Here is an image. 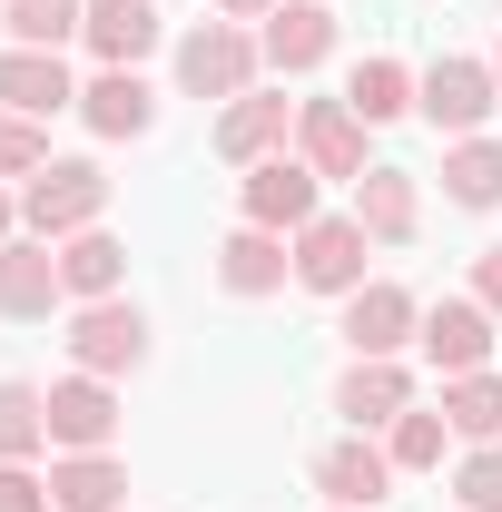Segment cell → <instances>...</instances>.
I'll return each mask as SVG.
<instances>
[{
  "label": "cell",
  "mask_w": 502,
  "mask_h": 512,
  "mask_svg": "<svg viewBox=\"0 0 502 512\" xmlns=\"http://www.w3.org/2000/svg\"><path fill=\"white\" fill-rule=\"evenodd\" d=\"M443 424H453L463 444H502V384L493 375H453L443 384Z\"/></svg>",
  "instance_id": "obj_27"
},
{
  "label": "cell",
  "mask_w": 502,
  "mask_h": 512,
  "mask_svg": "<svg viewBox=\"0 0 502 512\" xmlns=\"http://www.w3.org/2000/svg\"><path fill=\"white\" fill-rule=\"evenodd\" d=\"M10 217H20V197H10V188H0V247H10Z\"/></svg>",
  "instance_id": "obj_34"
},
{
  "label": "cell",
  "mask_w": 502,
  "mask_h": 512,
  "mask_svg": "<svg viewBox=\"0 0 502 512\" xmlns=\"http://www.w3.org/2000/svg\"><path fill=\"white\" fill-rule=\"evenodd\" d=\"M60 296L69 286H60V247H50V237H10V247H0V316L10 325H40Z\"/></svg>",
  "instance_id": "obj_7"
},
{
  "label": "cell",
  "mask_w": 502,
  "mask_h": 512,
  "mask_svg": "<svg viewBox=\"0 0 502 512\" xmlns=\"http://www.w3.org/2000/svg\"><path fill=\"white\" fill-rule=\"evenodd\" d=\"M0 109H20V119H60V109H79L60 50H0Z\"/></svg>",
  "instance_id": "obj_13"
},
{
  "label": "cell",
  "mask_w": 502,
  "mask_h": 512,
  "mask_svg": "<svg viewBox=\"0 0 502 512\" xmlns=\"http://www.w3.org/2000/svg\"><path fill=\"white\" fill-rule=\"evenodd\" d=\"M217 10H227V20H266L276 0H217Z\"/></svg>",
  "instance_id": "obj_33"
},
{
  "label": "cell",
  "mask_w": 502,
  "mask_h": 512,
  "mask_svg": "<svg viewBox=\"0 0 502 512\" xmlns=\"http://www.w3.org/2000/svg\"><path fill=\"white\" fill-rule=\"evenodd\" d=\"M40 168H50V128L0 109V178H40Z\"/></svg>",
  "instance_id": "obj_29"
},
{
  "label": "cell",
  "mask_w": 502,
  "mask_h": 512,
  "mask_svg": "<svg viewBox=\"0 0 502 512\" xmlns=\"http://www.w3.org/2000/svg\"><path fill=\"white\" fill-rule=\"evenodd\" d=\"M315 493H325V503H345V512H375L384 493H394V453L365 444V434L325 444V453H315Z\"/></svg>",
  "instance_id": "obj_9"
},
{
  "label": "cell",
  "mask_w": 502,
  "mask_h": 512,
  "mask_svg": "<svg viewBox=\"0 0 502 512\" xmlns=\"http://www.w3.org/2000/svg\"><path fill=\"white\" fill-rule=\"evenodd\" d=\"M424 355H434V375H483V355H493V306H483V296L424 306Z\"/></svg>",
  "instance_id": "obj_8"
},
{
  "label": "cell",
  "mask_w": 502,
  "mask_h": 512,
  "mask_svg": "<svg viewBox=\"0 0 502 512\" xmlns=\"http://www.w3.org/2000/svg\"><path fill=\"white\" fill-rule=\"evenodd\" d=\"M286 119H296V109H286V99H266V89L227 99V109H217V158H227V168L276 158V148H286Z\"/></svg>",
  "instance_id": "obj_17"
},
{
  "label": "cell",
  "mask_w": 502,
  "mask_h": 512,
  "mask_svg": "<svg viewBox=\"0 0 502 512\" xmlns=\"http://www.w3.org/2000/svg\"><path fill=\"white\" fill-rule=\"evenodd\" d=\"M414 89H424V79L375 50V60H355V79H345V109H355L365 128H384V119H404V109H414Z\"/></svg>",
  "instance_id": "obj_23"
},
{
  "label": "cell",
  "mask_w": 502,
  "mask_h": 512,
  "mask_svg": "<svg viewBox=\"0 0 502 512\" xmlns=\"http://www.w3.org/2000/svg\"><path fill=\"white\" fill-rule=\"evenodd\" d=\"M256 50L237 20H197L188 40H178V79H188V99H247L256 89Z\"/></svg>",
  "instance_id": "obj_2"
},
{
  "label": "cell",
  "mask_w": 502,
  "mask_h": 512,
  "mask_svg": "<svg viewBox=\"0 0 502 512\" xmlns=\"http://www.w3.org/2000/svg\"><path fill=\"white\" fill-rule=\"evenodd\" d=\"M10 50H60L69 30H89V0H0Z\"/></svg>",
  "instance_id": "obj_25"
},
{
  "label": "cell",
  "mask_w": 502,
  "mask_h": 512,
  "mask_svg": "<svg viewBox=\"0 0 502 512\" xmlns=\"http://www.w3.org/2000/svg\"><path fill=\"white\" fill-rule=\"evenodd\" d=\"M69 355H79V375H138L148 365V316L128 296H99V306L69 316Z\"/></svg>",
  "instance_id": "obj_4"
},
{
  "label": "cell",
  "mask_w": 502,
  "mask_h": 512,
  "mask_svg": "<svg viewBox=\"0 0 502 512\" xmlns=\"http://www.w3.org/2000/svg\"><path fill=\"white\" fill-rule=\"evenodd\" d=\"M335 512H345V503H335Z\"/></svg>",
  "instance_id": "obj_36"
},
{
  "label": "cell",
  "mask_w": 502,
  "mask_h": 512,
  "mask_svg": "<svg viewBox=\"0 0 502 512\" xmlns=\"http://www.w3.org/2000/svg\"><path fill=\"white\" fill-rule=\"evenodd\" d=\"M256 50L286 69V79H306V69L335 50V10H325V0H276V10H266V40H256Z\"/></svg>",
  "instance_id": "obj_14"
},
{
  "label": "cell",
  "mask_w": 502,
  "mask_h": 512,
  "mask_svg": "<svg viewBox=\"0 0 502 512\" xmlns=\"http://www.w3.org/2000/svg\"><path fill=\"white\" fill-rule=\"evenodd\" d=\"M443 197L453 207H502V138H453L443 148Z\"/></svg>",
  "instance_id": "obj_24"
},
{
  "label": "cell",
  "mask_w": 502,
  "mask_h": 512,
  "mask_svg": "<svg viewBox=\"0 0 502 512\" xmlns=\"http://www.w3.org/2000/svg\"><path fill=\"white\" fill-rule=\"evenodd\" d=\"M0 512H50V483L30 463H0Z\"/></svg>",
  "instance_id": "obj_31"
},
{
  "label": "cell",
  "mask_w": 502,
  "mask_h": 512,
  "mask_svg": "<svg viewBox=\"0 0 502 512\" xmlns=\"http://www.w3.org/2000/svg\"><path fill=\"white\" fill-rule=\"evenodd\" d=\"M414 217H424V207H414V178H404V168H365V178H355V227H365L375 247H404Z\"/></svg>",
  "instance_id": "obj_20"
},
{
  "label": "cell",
  "mask_w": 502,
  "mask_h": 512,
  "mask_svg": "<svg viewBox=\"0 0 502 512\" xmlns=\"http://www.w3.org/2000/svg\"><path fill=\"white\" fill-rule=\"evenodd\" d=\"M296 138H306L315 178H365V119H355L345 99H306V109H296Z\"/></svg>",
  "instance_id": "obj_12"
},
{
  "label": "cell",
  "mask_w": 502,
  "mask_h": 512,
  "mask_svg": "<svg viewBox=\"0 0 502 512\" xmlns=\"http://www.w3.org/2000/svg\"><path fill=\"white\" fill-rule=\"evenodd\" d=\"M414 109L443 128V138H483V119L502 109V79H493V60H434L424 69V89H414Z\"/></svg>",
  "instance_id": "obj_3"
},
{
  "label": "cell",
  "mask_w": 502,
  "mask_h": 512,
  "mask_svg": "<svg viewBox=\"0 0 502 512\" xmlns=\"http://www.w3.org/2000/svg\"><path fill=\"white\" fill-rule=\"evenodd\" d=\"M315 188H325V178H315L306 158H286V148H276V158H256V168H247L237 207H247V227H276V237H296V227H315Z\"/></svg>",
  "instance_id": "obj_5"
},
{
  "label": "cell",
  "mask_w": 502,
  "mask_h": 512,
  "mask_svg": "<svg viewBox=\"0 0 502 512\" xmlns=\"http://www.w3.org/2000/svg\"><path fill=\"white\" fill-rule=\"evenodd\" d=\"M443 434H453L443 414H424V404H404V414L384 424V453H394V473H434V463H443Z\"/></svg>",
  "instance_id": "obj_28"
},
{
  "label": "cell",
  "mask_w": 502,
  "mask_h": 512,
  "mask_svg": "<svg viewBox=\"0 0 502 512\" xmlns=\"http://www.w3.org/2000/svg\"><path fill=\"white\" fill-rule=\"evenodd\" d=\"M493 79H502V40H493Z\"/></svg>",
  "instance_id": "obj_35"
},
{
  "label": "cell",
  "mask_w": 502,
  "mask_h": 512,
  "mask_svg": "<svg viewBox=\"0 0 502 512\" xmlns=\"http://www.w3.org/2000/svg\"><path fill=\"white\" fill-rule=\"evenodd\" d=\"M286 276H296V247H286L276 227H237V237L217 247V286H227V296H276Z\"/></svg>",
  "instance_id": "obj_18"
},
{
  "label": "cell",
  "mask_w": 502,
  "mask_h": 512,
  "mask_svg": "<svg viewBox=\"0 0 502 512\" xmlns=\"http://www.w3.org/2000/svg\"><path fill=\"white\" fill-rule=\"evenodd\" d=\"M20 217H30V237H79V227H99L109 217V168L99 158H50L40 178H20Z\"/></svg>",
  "instance_id": "obj_1"
},
{
  "label": "cell",
  "mask_w": 502,
  "mask_h": 512,
  "mask_svg": "<svg viewBox=\"0 0 502 512\" xmlns=\"http://www.w3.org/2000/svg\"><path fill=\"white\" fill-rule=\"evenodd\" d=\"M119 276H128V247L109 237V227H79V237H60V286L79 296V306L119 296Z\"/></svg>",
  "instance_id": "obj_21"
},
{
  "label": "cell",
  "mask_w": 502,
  "mask_h": 512,
  "mask_svg": "<svg viewBox=\"0 0 502 512\" xmlns=\"http://www.w3.org/2000/svg\"><path fill=\"white\" fill-rule=\"evenodd\" d=\"M109 434H119V394H109V375H60V384H50V444L109 453Z\"/></svg>",
  "instance_id": "obj_11"
},
{
  "label": "cell",
  "mask_w": 502,
  "mask_h": 512,
  "mask_svg": "<svg viewBox=\"0 0 502 512\" xmlns=\"http://www.w3.org/2000/svg\"><path fill=\"white\" fill-rule=\"evenodd\" d=\"M404 404H414V375H404L394 355H355V375L335 384V414H345L355 434H375V424H394Z\"/></svg>",
  "instance_id": "obj_16"
},
{
  "label": "cell",
  "mask_w": 502,
  "mask_h": 512,
  "mask_svg": "<svg viewBox=\"0 0 502 512\" xmlns=\"http://www.w3.org/2000/svg\"><path fill=\"white\" fill-rule=\"evenodd\" d=\"M453 503H463V512H502V444H473V453H463Z\"/></svg>",
  "instance_id": "obj_30"
},
{
  "label": "cell",
  "mask_w": 502,
  "mask_h": 512,
  "mask_svg": "<svg viewBox=\"0 0 502 512\" xmlns=\"http://www.w3.org/2000/svg\"><path fill=\"white\" fill-rule=\"evenodd\" d=\"M473 296H483V306L502 316V247H483V256H473Z\"/></svg>",
  "instance_id": "obj_32"
},
{
  "label": "cell",
  "mask_w": 502,
  "mask_h": 512,
  "mask_svg": "<svg viewBox=\"0 0 502 512\" xmlns=\"http://www.w3.org/2000/svg\"><path fill=\"white\" fill-rule=\"evenodd\" d=\"M404 335H424V306H414L394 276H365V286L345 296V345H355V355H394Z\"/></svg>",
  "instance_id": "obj_10"
},
{
  "label": "cell",
  "mask_w": 502,
  "mask_h": 512,
  "mask_svg": "<svg viewBox=\"0 0 502 512\" xmlns=\"http://www.w3.org/2000/svg\"><path fill=\"white\" fill-rule=\"evenodd\" d=\"M50 444V394L20 375H0V463H30V453Z\"/></svg>",
  "instance_id": "obj_26"
},
{
  "label": "cell",
  "mask_w": 502,
  "mask_h": 512,
  "mask_svg": "<svg viewBox=\"0 0 502 512\" xmlns=\"http://www.w3.org/2000/svg\"><path fill=\"white\" fill-rule=\"evenodd\" d=\"M128 503V473L109 463V453H69V463H50V512H119Z\"/></svg>",
  "instance_id": "obj_22"
},
{
  "label": "cell",
  "mask_w": 502,
  "mask_h": 512,
  "mask_svg": "<svg viewBox=\"0 0 502 512\" xmlns=\"http://www.w3.org/2000/svg\"><path fill=\"white\" fill-rule=\"evenodd\" d=\"M365 227L355 217H315V227H296V286H315V296H355L365 286Z\"/></svg>",
  "instance_id": "obj_6"
},
{
  "label": "cell",
  "mask_w": 502,
  "mask_h": 512,
  "mask_svg": "<svg viewBox=\"0 0 502 512\" xmlns=\"http://www.w3.org/2000/svg\"><path fill=\"white\" fill-rule=\"evenodd\" d=\"M79 40L99 50V69H138L158 50V10H148V0H89V30H79Z\"/></svg>",
  "instance_id": "obj_19"
},
{
  "label": "cell",
  "mask_w": 502,
  "mask_h": 512,
  "mask_svg": "<svg viewBox=\"0 0 502 512\" xmlns=\"http://www.w3.org/2000/svg\"><path fill=\"white\" fill-rule=\"evenodd\" d=\"M79 119L99 128V138H148V128H158V89H148L138 69H99V79L79 89Z\"/></svg>",
  "instance_id": "obj_15"
}]
</instances>
